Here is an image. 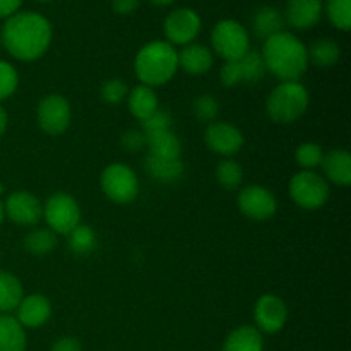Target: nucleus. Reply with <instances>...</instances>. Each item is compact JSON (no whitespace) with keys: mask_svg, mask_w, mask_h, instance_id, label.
Returning <instances> with one entry per match:
<instances>
[{"mask_svg":"<svg viewBox=\"0 0 351 351\" xmlns=\"http://www.w3.org/2000/svg\"><path fill=\"white\" fill-rule=\"evenodd\" d=\"M53 29L50 21L38 12H16L3 23L0 40L5 50L21 62L43 57L51 45Z\"/></svg>","mask_w":351,"mask_h":351,"instance_id":"obj_1","label":"nucleus"},{"mask_svg":"<svg viewBox=\"0 0 351 351\" xmlns=\"http://www.w3.org/2000/svg\"><path fill=\"white\" fill-rule=\"evenodd\" d=\"M263 60L266 71L285 81H298L308 67L307 47L293 33L281 31L267 38L263 45Z\"/></svg>","mask_w":351,"mask_h":351,"instance_id":"obj_2","label":"nucleus"},{"mask_svg":"<svg viewBox=\"0 0 351 351\" xmlns=\"http://www.w3.org/2000/svg\"><path fill=\"white\" fill-rule=\"evenodd\" d=\"M134 71L141 84L149 88L167 84L178 71V51L168 41H149L137 51Z\"/></svg>","mask_w":351,"mask_h":351,"instance_id":"obj_3","label":"nucleus"},{"mask_svg":"<svg viewBox=\"0 0 351 351\" xmlns=\"http://www.w3.org/2000/svg\"><path fill=\"white\" fill-rule=\"evenodd\" d=\"M308 103L311 96L302 82L285 81L271 91L266 101V113L274 123L288 125L297 122L307 112Z\"/></svg>","mask_w":351,"mask_h":351,"instance_id":"obj_4","label":"nucleus"},{"mask_svg":"<svg viewBox=\"0 0 351 351\" xmlns=\"http://www.w3.org/2000/svg\"><path fill=\"white\" fill-rule=\"evenodd\" d=\"M213 50L225 62H237L250 51V36L235 19H221L211 31Z\"/></svg>","mask_w":351,"mask_h":351,"instance_id":"obj_5","label":"nucleus"},{"mask_svg":"<svg viewBox=\"0 0 351 351\" xmlns=\"http://www.w3.org/2000/svg\"><path fill=\"white\" fill-rule=\"evenodd\" d=\"M288 192H290L291 201L298 208L307 209V211L322 208L331 194L329 182L312 170H302L295 173L288 185Z\"/></svg>","mask_w":351,"mask_h":351,"instance_id":"obj_6","label":"nucleus"},{"mask_svg":"<svg viewBox=\"0 0 351 351\" xmlns=\"http://www.w3.org/2000/svg\"><path fill=\"white\" fill-rule=\"evenodd\" d=\"M99 185L106 197L115 204H129L139 194V178L136 171L123 163H112L101 171Z\"/></svg>","mask_w":351,"mask_h":351,"instance_id":"obj_7","label":"nucleus"},{"mask_svg":"<svg viewBox=\"0 0 351 351\" xmlns=\"http://www.w3.org/2000/svg\"><path fill=\"white\" fill-rule=\"evenodd\" d=\"M48 228L57 235H67L81 225V208L79 202L65 192H55L43 204V215Z\"/></svg>","mask_w":351,"mask_h":351,"instance_id":"obj_8","label":"nucleus"},{"mask_svg":"<svg viewBox=\"0 0 351 351\" xmlns=\"http://www.w3.org/2000/svg\"><path fill=\"white\" fill-rule=\"evenodd\" d=\"M237 206L245 218L252 221H267L278 211V199L263 185H247L239 192Z\"/></svg>","mask_w":351,"mask_h":351,"instance_id":"obj_9","label":"nucleus"},{"mask_svg":"<svg viewBox=\"0 0 351 351\" xmlns=\"http://www.w3.org/2000/svg\"><path fill=\"white\" fill-rule=\"evenodd\" d=\"M36 120L40 129L48 136H60L69 129L72 120L71 103L60 95H48L36 108Z\"/></svg>","mask_w":351,"mask_h":351,"instance_id":"obj_10","label":"nucleus"},{"mask_svg":"<svg viewBox=\"0 0 351 351\" xmlns=\"http://www.w3.org/2000/svg\"><path fill=\"white\" fill-rule=\"evenodd\" d=\"M202 27V21L195 10L182 7V9H175L170 12L165 19L163 31L167 41L170 45H191L194 43L195 38L199 36Z\"/></svg>","mask_w":351,"mask_h":351,"instance_id":"obj_11","label":"nucleus"},{"mask_svg":"<svg viewBox=\"0 0 351 351\" xmlns=\"http://www.w3.org/2000/svg\"><path fill=\"white\" fill-rule=\"evenodd\" d=\"M288 321V307L278 295L266 293L254 305V322L261 332L276 335Z\"/></svg>","mask_w":351,"mask_h":351,"instance_id":"obj_12","label":"nucleus"},{"mask_svg":"<svg viewBox=\"0 0 351 351\" xmlns=\"http://www.w3.org/2000/svg\"><path fill=\"white\" fill-rule=\"evenodd\" d=\"M5 218L19 226H34L43 215V204L27 191H16L3 202Z\"/></svg>","mask_w":351,"mask_h":351,"instance_id":"obj_13","label":"nucleus"},{"mask_svg":"<svg viewBox=\"0 0 351 351\" xmlns=\"http://www.w3.org/2000/svg\"><path fill=\"white\" fill-rule=\"evenodd\" d=\"M204 141L213 153L225 158H232L233 154L239 153L242 149L243 143H245L242 130L228 122L208 123Z\"/></svg>","mask_w":351,"mask_h":351,"instance_id":"obj_14","label":"nucleus"},{"mask_svg":"<svg viewBox=\"0 0 351 351\" xmlns=\"http://www.w3.org/2000/svg\"><path fill=\"white\" fill-rule=\"evenodd\" d=\"M16 319L24 329H36L47 324L51 315V304L45 295L33 293L23 297L16 308Z\"/></svg>","mask_w":351,"mask_h":351,"instance_id":"obj_15","label":"nucleus"},{"mask_svg":"<svg viewBox=\"0 0 351 351\" xmlns=\"http://www.w3.org/2000/svg\"><path fill=\"white\" fill-rule=\"evenodd\" d=\"M322 12V0H288L283 17L295 29H311L321 21Z\"/></svg>","mask_w":351,"mask_h":351,"instance_id":"obj_16","label":"nucleus"},{"mask_svg":"<svg viewBox=\"0 0 351 351\" xmlns=\"http://www.w3.org/2000/svg\"><path fill=\"white\" fill-rule=\"evenodd\" d=\"M213 64H215V55L206 45L191 43L178 51V69L191 75L206 74L211 71Z\"/></svg>","mask_w":351,"mask_h":351,"instance_id":"obj_17","label":"nucleus"},{"mask_svg":"<svg viewBox=\"0 0 351 351\" xmlns=\"http://www.w3.org/2000/svg\"><path fill=\"white\" fill-rule=\"evenodd\" d=\"M326 180L339 187L351 184V156L346 149H331L324 153L321 163Z\"/></svg>","mask_w":351,"mask_h":351,"instance_id":"obj_18","label":"nucleus"},{"mask_svg":"<svg viewBox=\"0 0 351 351\" xmlns=\"http://www.w3.org/2000/svg\"><path fill=\"white\" fill-rule=\"evenodd\" d=\"M127 106H129V112L139 122H143V120H146L147 117H151L160 108V101H158L154 88L139 84L127 95Z\"/></svg>","mask_w":351,"mask_h":351,"instance_id":"obj_19","label":"nucleus"},{"mask_svg":"<svg viewBox=\"0 0 351 351\" xmlns=\"http://www.w3.org/2000/svg\"><path fill=\"white\" fill-rule=\"evenodd\" d=\"M144 170L153 180L160 182V184H173V182L180 180L185 167L182 160H163V158L147 154L144 158Z\"/></svg>","mask_w":351,"mask_h":351,"instance_id":"obj_20","label":"nucleus"},{"mask_svg":"<svg viewBox=\"0 0 351 351\" xmlns=\"http://www.w3.org/2000/svg\"><path fill=\"white\" fill-rule=\"evenodd\" d=\"M223 351H264L263 332L256 326H240L226 336Z\"/></svg>","mask_w":351,"mask_h":351,"instance_id":"obj_21","label":"nucleus"},{"mask_svg":"<svg viewBox=\"0 0 351 351\" xmlns=\"http://www.w3.org/2000/svg\"><path fill=\"white\" fill-rule=\"evenodd\" d=\"M252 31L257 38L266 41L267 38L285 31V17L276 7L263 5L252 17Z\"/></svg>","mask_w":351,"mask_h":351,"instance_id":"obj_22","label":"nucleus"},{"mask_svg":"<svg viewBox=\"0 0 351 351\" xmlns=\"http://www.w3.org/2000/svg\"><path fill=\"white\" fill-rule=\"evenodd\" d=\"M146 147L151 156L163 160H182V143L171 130L146 136Z\"/></svg>","mask_w":351,"mask_h":351,"instance_id":"obj_23","label":"nucleus"},{"mask_svg":"<svg viewBox=\"0 0 351 351\" xmlns=\"http://www.w3.org/2000/svg\"><path fill=\"white\" fill-rule=\"evenodd\" d=\"M26 331L9 314H0V351H26Z\"/></svg>","mask_w":351,"mask_h":351,"instance_id":"obj_24","label":"nucleus"},{"mask_svg":"<svg viewBox=\"0 0 351 351\" xmlns=\"http://www.w3.org/2000/svg\"><path fill=\"white\" fill-rule=\"evenodd\" d=\"M308 64H314L315 67L329 69L338 64L341 57V47L331 38H319L311 47H307Z\"/></svg>","mask_w":351,"mask_h":351,"instance_id":"obj_25","label":"nucleus"},{"mask_svg":"<svg viewBox=\"0 0 351 351\" xmlns=\"http://www.w3.org/2000/svg\"><path fill=\"white\" fill-rule=\"evenodd\" d=\"M23 297V283L19 278L14 276L9 271L0 269V314H9L16 311Z\"/></svg>","mask_w":351,"mask_h":351,"instance_id":"obj_26","label":"nucleus"},{"mask_svg":"<svg viewBox=\"0 0 351 351\" xmlns=\"http://www.w3.org/2000/svg\"><path fill=\"white\" fill-rule=\"evenodd\" d=\"M58 239L57 233L50 228H36L29 232L24 239V249L33 256H47L57 247Z\"/></svg>","mask_w":351,"mask_h":351,"instance_id":"obj_27","label":"nucleus"},{"mask_svg":"<svg viewBox=\"0 0 351 351\" xmlns=\"http://www.w3.org/2000/svg\"><path fill=\"white\" fill-rule=\"evenodd\" d=\"M67 243L69 249L75 254V256H88L98 245V239H96V233L91 226L88 225H77L72 232H69L67 235Z\"/></svg>","mask_w":351,"mask_h":351,"instance_id":"obj_28","label":"nucleus"},{"mask_svg":"<svg viewBox=\"0 0 351 351\" xmlns=\"http://www.w3.org/2000/svg\"><path fill=\"white\" fill-rule=\"evenodd\" d=\"M240 72H242V82L243 84H257L266 75V65H264L263 55L261 51L250 50L249 53L243 55L239 60Z\"/></svg>","mask_w":351,"mask_h":351,"instance_id":"obj_29","label":"nucleus"},{"mask_svg":"<svg viewBox=\"0 0 351 351\" xmlns=\"http://www.w3.org/2000/svg\"><path fill=\"white\" fill-rule=\"evenodd\" d=\"M216 180L225 191H237L243 180L242 167L232 158L221 160L216 167Z\"/></svg>","mask_w":351,"mask_h":351,"instance_id":"obj_30","label":"nucleus"},{"mask_svg":"<svg viewBox=\"0 0 351 351\" xmlns=\"http://www.w3.org/2000/svg\"><path fill=\"white\" fill-rule=\"evenodd\" d=\"M326 14L336 29L350 31L351 0H326Z\"/></svg>","mask_w":351,"mask_h":351,"instance_id":"obj_31","label":"nucleus"},{"mask_svg":"<svg viewBox=\"0 0 351 351\" xmlns=\"http://www.w3.org/2000/svg\"><path fill=\"white\" fill-rule=\"evenodd\" d=\"M322 158H324V149L317 143H304L295 151V160L304 170H312L321 167Z\"/></svg>","mask_w":351,"mask_h":351,"instance_id":"obj_32","label":"nucleus"},{"mask_svg":"<svg viewBox=\"0 0 351 351\" xmlns=\"http://www.w3.org/2000/svg\"><path fill=\"white\" fill-rule=\"evenodd\" d=\"M192 112L199 122H216V117L219 113V101L213 95H201L192 103Z\"/></svg>","mask_w":351,"mask_h":351,"instance_id":"obj_33","label":"nucleus"},{"mask_svg":"<svg viewBox=\"0 0 351 351\" xmlns=\"http://www.w3.org/2000/svg\"><path fill=\"white\" fill-rule=\"evenodd\" d=\"M19 86V74L16 67L5 60H0V101L10 98Z\"/></svg>","mask_w":351,"mask_h":351,"instance_id":"obj_34","label":"nucleus"},{"mask_svg":"<svg viewBox=\"0 0 351 351\" xmlns=\"http://www.w3.org/2000/svg\"><path fill=\"white\" fill-rule=\"evenodd\" d=\"M127 95H129V86L123 79H108L99 89V96L108 105H119L127 98Z\"/></svg>","mask_w":351,"mask_h":351,"instance_id":"obj_35","label":"nucleus"},{"mask_svg":"<svg viewBox=\"0 0 351 351\" xmlns=\"http://www.w3.org/2000/svg\"><path fill=\"white\" fill-rule=\"evenodd\" d=\"M171 125H173V119H171L170 113H168L167 110L158 108L153 115L147 117L146 120L141 122V130H143L146 136H149V134L171 130Z\"/></svg>","mask_w":351,"mask_h":351,"instance_id":"obj_36","label":"nucleus"},{"mask_svg":"<svg viewBox=\"0 0 351 351\" xmlns=\"http://www.w3.org/2000/svg\"><path fill=\"white\" fill-rule=\"evenodd\" d=\"M219 81L225 88H235V86L243 84L242 72H240L239 60L237 62H225L219 71Z\"/></svg>","mask_w":351,"mask_h":351,"instance_id":"obj_37","label":"nucleus"},{"mask_svg":"<svg viewBox=\"0 0 351 351\" xmlns=\"http://www.w3.org/2000/svg\"><path fill=\"white\" fill-rule=\"evenodd\" d=\"M120 144H122L123 149L129 151V153H137V151L146 147V134H144L141 129L127 130V132H123Z\"/></svg>","mask_w":351,"mask_h":351,"instance_id":"obj_38","label":"nucleus"},{"mask_svg":"<svg viewBox=\"0 0 351 351\" xmlns=\"http://www.w3.org/2000/svg\"><path fill=\"white\" fill-rule=\"evenodd\" d=\"M51 351H82L81 341L74 336H64L58 338L51 346Z\"/></svg>","mask_w":351,"mask_h":351,"instance_id":"obj_39","label":"nucleus"},{"mask_svg":"<svg viewBox=\"0 0 351 351\" xmlns=\"http://www.w3.org/2000/svg\"><path fill=\"white\" fill-rule=\"evenodd\" d=\"M141 0H112V9L115 14L120 16H127V14H132L134 10H137Z\"/></svg>","mask_w":351,"mask_h":351,"instance_id":"obj_40","label":"nucleus"},{"mask_svg":"<svg viewBox=\"0 0 351 351\" xmlns=\"http://www.w3.org/2000/svg\"><path fill=\"white\" fill-rule=\"evenodd\" d=\"M23 0H0V17H10L19 10Z\"/></svg>","mask_w":351,"mask_h":351,"instance_id":"obj_41","label":"nucleus"},{"mask_svg":"<svg viewBox=\"0 0 351 351\" xmlns=\"http://www.w3.org/2000/svg\"><path fill=\"white\" fill-rule=\"evenodd\" d=\"M7 127H9V115H7L5 108H3L2 105H0V137L5 134Z\"/></svg>","mask_w":351,"mask_h":351,"instance_id":"obj_42","label":"nucleus"},{"mask_svg":"<svg viewBox=\"0 0 351 351\" xmlns=\"http://www.w3.org/2000/svg\"><path fill=\"white\" fill-rule=\"evenodd\" d=\"M147 2L153 3V5H158V7H167V5H171L175 0H147Z\"/></svg>","mask_w":351,"mask_h":351,"instance_id":"obj_43","label":"nucleus"},{"mask_svg":"<svg viewBox=\"0 0 351 351\" xmlns=\"http://www.w3.org/2000/svg\"><path fill=\"white\" fill-rule=\"evenodd\" d=\"M3 219H5V213H3V202L0 201V225H2Z\"/></svg>","mask_w":351,"mask_h":351,"instance_id":"obj_44","label":"nucleus"},{"mask_svg":"<svg viewBox=\"0 0 351 351\" xmlns=\"http://www.w3.org/2000/svg\"><path fill=\"white\" fill-rule=\"evenodd\" d=\"M3 191H5V189H3V185H2V184H0V195H2V194H3Z\"/></svg>","mask_w":351,"mask_h":351,"instance_id":"obj_45","label":"nucleus"},{"mask_svg":"<svg viewBox=\"0 0 351 351\" xmlns=\"http://www.w3.org/2000/svg\"><path fill=\"white\" fill-rule=\"evenodd\" d=\"M38 2H51V0H38Z\"/></svg>","mask_w":351,"mask_h":351,"instance_id":"obj_46","label":"nucleus"},{"mask_svg":"<svg viewBox=\"0 0 351 351\" xmlns=\"http://www.w3.org/2000/svg\"><path fill=\"white\" fill-rule=\"evenodd\" d=\"M0 47H2V40H0Z\"/></svg>","mask_w":351,"mask_h":351,"instance_id":"obj_47","label":"nucleus"}]
</instances>
